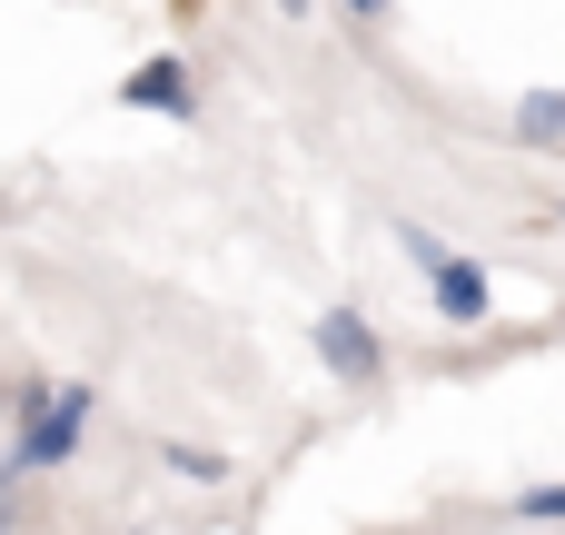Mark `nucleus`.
Here are the masks:
<instances>
[{"label":"nucleus","instance_id":"f257e3e1","mask_svg":"<svg viewBox=\"0 0 565 535\" xmlns=\"http://www.w3.org/2000/svg\"><path fill=\"white\" fill-rule=\"evenodd\" d=\"M89 417H99V387L89 377H10V447H0V467L10 477H60L70 457H79V437H89Z\"/></svg>","mask_w":565,"mask_h":535},{"label":"nucleus","instance_id":"f03ea898","mask_svg":"<svg viewBox=\"0 0 565 535\" xmlns=\"http://www.w3.org/2000/svg\"><path fill=\"white\" fill-rule=\"evenodd\" d=\"M397 248H407V268L427 278V308H437V328H487L497 318V278H487V258H467V248H447L437 228H397Z\"/></svg>","mask_w":565,"mask_h":535},{"label":"nucleus","instance_id":"7ed1b4c3","mask_svg":"<svg viewBox=\"0 0 565 535\" xmlns=\"http://www.w3.org/2000/svg\"><path fill=\"white\" fill-rule=\"evenodd\" d=\"M318 367H328L338 387H358V397L387 377V347H377L367 308H328V318H318Z\"/></svg>","mask_w":565,"mask_h":535},{"label":"nucleus","instance_id":"20e7f679","mask_svg":"<svg viewBox=\"0 0 565 535\" xmlns=\"http://www.w3.org/2000/svg\"><path fill=\"white\" fill-rule=\"evenodd\" d=\"M119 109H149V119H199V69L179 50H149L129 79H119Z\"/></svg>","mask_w":565,"mask_h":535},{"label":"nucleus","instance_id":"39448f33","mask_svg":"<svg viewBox=\"0 0 565 535\" xmlns=\"http://www.w3.org/2000/svg\"><path fill=\"white\" fill-rule=\"evenodd\" d=\"M507 129H516V149H565V89H516V109H507Z\"/></svg>","mask_w":565,"mask_h":535},{"label":"nucleus","instance_id":"423d86ee","mask_svg":"<svg viewBox=\"0 0 565 535\" xmlns=\"http://www.w3.org/2000/svg\"><path fill=\"white\" fill-rule=\"evenodd\" d=\"M159 467H169V477H199V486H218V477H228V457H218V447H199V437H159Z\"/></svg>","mask_w":565,"mask_h":535},{"label":"nucleus","instance_id":"0eeeda50","mask_svg":"<svg viewBox=\"0 0 565 535\" xmlns=\"http://www.w3.org/2000/svg\"><path fill=\"white\" fill-rule=\"evenodd\" d=\"M507 516H516V526H565V477H556V486H526V496H507Z\"/></svg>","mask_w":565,"mask_h":535},{"label":"nucleus","instance_id":"6e6552de","mask_svg":"<svg viewBox=\"0 0 565 535\" xmlns=\"http://www.w3.org/2000/svg\"><path fill=\"white\" fill-rule=\"evenodd\" d=\"M20 486H30V477H10V467H0V535H20Z\"/></svg>","mask_w":565,"mask_h":535},{"label":"nucleus","instance_id":"1a4fd4ad","mask_svg":"<svg viewBox=\"0 0 565 535\" xmlns=\"http://www.w3.org/2000/svg\"><path fill=\"white\" fill-rule=\"evenodd\" d=\"M338 10H348V20H387V0H338Z\"/></svg>","mask_w":565,"mask_h":535},{"label":"nucleus","instance_id":"9d476101","mask_svg":"<svg viewBox=\"0 0 565 535\" xmlns=\"http://www.w3.org/2000/svg\"><path fill=\"white\" fill-rule=\"evenodd\" d=\"M278 10H288V20H308V10H318V0H278Z\"/></svg>","mask_w":565,"mask_h":535},{"label":"nucleus","instance_id":"9b49d317","mask_svg":"<svg viewBox=\"0 0 565 535\" xmlns=\"http://www.w3.org/2000/svg\"><path fill=\"white\" fill-rule=\"evenodd\" d=\"M0 427H10V377H0Z\"/></svg>","mask_w":565,"mask_h":535}]
</instances>
